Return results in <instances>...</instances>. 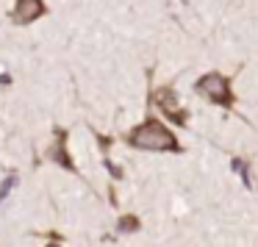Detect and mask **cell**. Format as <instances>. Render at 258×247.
Returning <instances> with one entry per match:
<instances>
[{
    "label": "cell",
    "mask_w": 258,
    "mask_h": 247,
    "mask_svg": "<svg viewBox=\"0 0 258 247\" xmlns=\"http://www.w3.org/2000/svg\"><path fill=\"white\" fill-rule=\"evenodd\" d=\"M128 145L136 147V150H150V153H180V145L175 139V134L169 128H164L158 119H145L142 125H136L128 134Z\"/></svg>",
    "instance_id": "obj_1"
},
{
    "label": "cell",
    "mask_w": 258,
    "mask_h": 247,
    "mask_svg": "<svg viewBox=\"0 0 258 247\" xmlns=\"http://www.w3.org/2000/svg\"><path fill=\"white\" fill-rule=\"evenodd\" d=\"M197 92H200V95H206L208 100L225 106V108L233 106V92H230V84H228V78H222L219 73L203 75V78L197 81Z\"/></svg>",
    "instance_id": "obj_2"
},
{
    "label": "cell",
    "mask_w": 258,
    "mask_h": 247,
    "mask_svg": "<svg viewBox=\"0 0 258 247\" xmlns=\"http://www.w3.org/2000/svg\"><path fill=\"white\" fill-rule=\"evenodd\" d=\"M47 14V3L45 0H14L12 9V23L14 25H31L39 17Z\"/></svg>",
    "instance_id": "obj_3"
},
{
    "label": "cell",
    "mask_w": 258,
    "mask_h": 247,
    "mask_svg": "<svg viewBox=\"0 0 258 247\" xmlns=\"http://www.w3.org/2000/svg\"><path fill=\"white\" fill-rule=\"evenodd\" d=\"M153 103H156V106L161 108V111L167 114L169 119H172V122H178V125H183V122H186V111H180L178 97H175V89L164 86V89L153 92Z\"/></svg>",
    "instance_id": "obj_4"
},
{
    "label": "cell",
    "mask_w": 258,
    "mask_h": 247,
    "mask_svg": "<svg viewBox=\"0 0 258 247\" xmlns=\"http://www.w3.org/2000/svg\"><path fill=\"white\" fill-rule=\"evenodd\" d=\"M47 158H50V161H56L58 167L70 169V172H78L75 161L70 158V153H67V134H64L61 128L56 131V142H53V145H50V150H47Z\"/></svg>",
    "instance_id": "obj_5"
},
{
    "label": "cell",
    "mask_w": 258,
    "mask_h": 247,
    "mask_svg": "<svg viewBox=\"0 0 258 247\" xmlns=\"http://www.w3.org/2000/svg\"><path fill=\"white\" fill-rule=\"evenodd\" d=\"M117 228H119V233H134V230H139V219L134 214H125V217H119Z\"/></svg>",
    "instance_id": "obj_6"
},
{
    "label": "cell",
    "mask_w": 258,
    "mask_h": 247,
    "mask_svg": "<svg viewBox=\"0 0 258 247\" xmlns=\"http://www.w3.org/2000/svg\"><path fill=\"white\" fill-rule=\"evenodd\" d=\"M233 169L241 175V180H244V186H250V172H247V164L241 161V158H233Z\"/></svg>",
    "instance_id": "obj_7"
},
{
    "label": "cell",
    "mask_w": 258,
    "mask_h": 247,
    "mask_svg": "<svg viewBox=\"0 0 258 247\" xmlns=\"http://www.w3.org/2000/svg\"><path fill=\"white\" fill-rule=\"evenodd\" d=\"M14 183H17V175H9V178H6V183L0 186V200H6V197H9V189H12Z\"/></svg>",
    "instance_id": "obj_8"
},
{
    "label": "cell",
    "mask_w": 258,
    "mask_h": 247,
    "mask_svg": "<svg viewBox=\"0 0 258 247\" xmlns=\"http://www.w3.org/2000/svg\"><path fill=\"white\" fill-rule=\"evenodd\" d=\"M106 167H108V172L114 175V178H122V169L117 167V164H111V161H106Z\"/></svg>",
    "instance_id": "obj_9"
},
{
    "label": "cell",
    "mask_w": 258,
    "mask_h": 247,
    "mask_svg": "<svg viewBox=\"0 0 258 247\" xmlns=\"http://www.w3.org/2000/svg\"><path fill=\"white\" fill-rule=\"evenodd\" d=\"M0 84H3V86H9V84H12V78H9V75H0Z\"/></svg>",
    "instance_id": "obj_10"
},
{
    "label": "cell",
    "mask_w": 258,
    "mask_h": 247,
    "mask_svg": "<svg viewBox=\"0 0 258 247\" xmlns=\"http://www.w3.org/2000/svg\"><path fill=\"white\" fill-rule=\"evenodd\" d=\"M47 247H61V244H56V241H53V244H47Z\"/></svg>",
    "instance_id": "obj_11"
}]
</instances>
